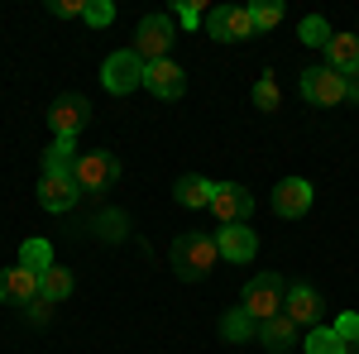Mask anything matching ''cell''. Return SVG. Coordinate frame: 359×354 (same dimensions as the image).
<instances>
[{"label":"cell","mask_w":359,"mask_h":354,"mask_svg":"<svg viewBox=\"0 0 359 354\" xmlns=\"http://www.w3.org/2000/svg\"><path fill=\"white\" fill-rule=\"evenodd\" d=\"M168 264H172V273H177L182 282H201L206 273L221 264V249H216V240H211V235L192 230V235H177V240H172Z\"/></svg>","instance_id":"obj_1"},{"label":"cell","mask_w":359,"mask_h":354,"mask_svg":"<svg viewBox=\"0 0 359 354\" xmlns=\"http://www.w3.org/2000/svg\"><path fill=\"white\" fill-rule=\"evenodd\" d=\"M48 10H53L57 20H86V5H82V0H53Z\"/></svg>","instance_id":"obj_30"},{"label":"cell","mask_w":359,"mask_h":354,"mask_svg":"<svg viewBox=\"0 0 359 354\" xmlns=\"http://www.w3.org/2000/svg\"><path fill=\"white\" fill-rule=\"evenodd\" d=\"M20 268H29V273L53 268V245H48V240H25V249H20Z\"/></svg>","instance_id":"obj_22"},{"label":"cell","mask_w":359,"mask_h":354,"mask_svg":"<svg viewBox=\"0 0 359 354\" xmlns=\"http://www.w3.org/2000/svg\"><path fill=\"white\" fill-rule=\"evenodd\" d=\"M249 25H254V34L283 25V5H278V0H259V5H249Z\"/></svg>","instance_id":"obj_25"},{"label":"cell","mask_w":359,"mask_h":354,"mask_svg":"<svg viewBox=\"0 0 359 354\" xmlns=\"http://www.w3.org/2000/svg\"><path fill=\"white\" fill-rule=\"evenodd\" d=\"M206 34L216 39V43H240L254 34L249 25V5H216L211 15H206Z\"/></svg>","instance_id":"obj_8"},{"label":"cell","mask_w":359,"mask_h":354,"mask_svg":"<svg viewBox=\"0 0 359 354\" xmlns=\"http://www.w3.org/2000/svg\"><path fill=\"white\" fill-rule=\"evenodd\" d=\"M283 311H287L297 326L316 330V326H321V292H316L311 282H292V287H287V301H283Z\"/></svg>","instance_id":"obj_13"},{"label":"cell","mask_w":359,"mask_h":354,"mask_svg":"<svg viewBox=\"0 0 359 354\" xmlns=\"http://www.w3.org/2000/svg\"><path fill=\"white\" fill-rule=\"evenodd\" d=\"M273 211L283 220L306 216V211H311V182H306V177H283L273 187Z\"/></svg>","instance_id":"obj_12"},{"label":"cell","mask_w":359,"mask_h":354,"mask_svg":"<svg viewBox=\"0 0 359 354\" xmlns=\"http://www.w3.org/2000/svg\"><path fill=\"white\" fill-rule=\"evenodd\" d=\"M0 301L5 306H29V301H39V273L29 268H0Z\"/></svg>","instance_id":"obj_14"},{"label":"cell","mask_w":359,"mask_h":354,"mask_svg":"<svg viewBox=\"0 0 359 354\" xmlns=\"http://www.w3.org/2000/svg\"><path fill=\"white\" fill-rule=\"evenodd\" d=\"M48 306H53V301H29V316H34V321H39V326H43V321H48Z\"/></svg>","instance_id":"obj_32"},{"label":"cell","mask_w":359,"mask_h":354,"mask_svg":"<svg viewBox=\"0 0 359 354\" xmlns=\"http://www.w3.org/2000/svg\"><path fill=\"white\" fill-rule=\"evenodd\" d=\"M326 67L340 77H355L359 72V34H335L326 43Z\"/></svg>","instance_id":"obj_16"},{"label":"cell","mask_w":359,"mask_h":354,"mask_svg":"<svg viewBox=\"0 0 359 354\" xmlns=\"http://www.w3.org/2000/svg\"><path fill=\"white\" fill-rule=\"evenodd\" d=\"M269 354H273V350H269Z\"/></svg>","instance_id":"obj_36"},{"label":"cell","mask_w":359,"mask_h":354,"mask_svg":"<svg viewBox=\"0 0 359 354\" xmlns=\"http://www.w3.org/2000/svg\"><path fill=\"white\" fill-rule=\"evenodd\" d=\"M355 350H359V345H355Z\"/></svg>","instance_id":"obj_35"},{"label":"cell","mask_w":359,"mask_h":354,"mask_svg":"<svg viewBox=\"0 0 359 354\" xmlns=\"http://www.w3.org/2000/svg\"><path fill=\"white\" fill-rule=\"evenodd\" d=\"M345 101H359V72H355V77H345Z\"/></svg>","instance_id":"obj_33"},{"label":"cell","mask_w":359,"mask_h":354,"mask_svg":"<svg viewBox=\"0 0 359 354\" xmlns=\"http://www.w3.org/2000/svg\"><path fill=\"white\" fill-rule=\"evenodd\" d=\"M302 96L311 106H340L345 101V77L331 67H306L302 72Z\"/></svg>","instance_id":"obj_10"},{"label":"cell","mask_w":359,"mask_h":354,"mask_svg":"<svg viewBox=\"0 0 359 354\" xmlns=\"http://www.w3.org/2000/svg\"><path fill=\"white\" fill-rule=\"evenodd\" d=\"M172 15H177V25H182V29H196V20H201V5H187V0H182V5H172Z\"/></svg>","instance_id":"obj_31"},{"label":"cell","mask_w":359,"mask_h":354,"mask_svg":"<svg viewBox=\"0 0 359 354\" xmlns=\"http://www.w3.org/2000/svg\"><path fill=\"white\" fill-rule=\"evenodd\" d=\"M211 211H216L221 225H249V216H254V196H249V187H240V182H216Z\"/></svg>","instance_id":"obj_7"},{"label":"cell","mask_w":359,"mask_h":354,"mask_svg":"<svg viewBox=\"0 0 359 354\" xmlns=\"http://www.w3.org/2000/svg\"><path fill=\"white\" fill-rule=\"evenodd\" d=\"M221 335H225V340H235V345H245V340L259 335V321L249 316L245 306H235V311H225V316H221Z\"/></svg>","instance_id":"obj_20"},{"label":"cell","mask_w":359,"mask_h":354,"mask_svg":"<svg viewBox=\"0 0 359 354\" xmlns=\"http://www.w3.org/2000/svg\"><path fill=\"white\" fill-rule=\"evenodd\" d=\"M72 177H77V187L82 191H106L120 177V163H115L111 149H91V154H77V163H72Z\"/></svg>","instance_id":"obj_6"},{"label":"cell","mask_w":359,"mask_h":354,"mask_svg":"<svg viewBox=\"0 0 359 354\" xmlns=\"http://www.w3.org/2000/svg\"><path fill=\"white\" fill-rule=\"evenodd\" d=\"M144 91H154L158 101H177V96L187 91V72H182L172 57H163V62H149V67H144Z\"/></svg>","instance_id":"obj_11"},{"label":"cell","mask_w":359,"mask_h":354,"mask_svg":"<svg viewBox=\"0 0 359 354\" xmlns=\"http://www.w3.org/2000/svg\"><path fill=\"white\" fill-rule=\"evenodd\" d=\"M77 163V139H53L43 154V172H72Z\"/></svg>","instance_id":"obj_21"},{"label":"cell","mask_w":359,"mask_h":354,"mask_svg":"<svg viewBox=\"0 0 359 354\" xmlns=\"http://www.w3.org/2000/svg\"><path fill=\"white\" fill-rule=\"evenodd\" d=\"M283 301H287L283 278H278V273H259V278H249V282H245V297H240V306H245L249 316L264 326V321L283 316Z\"/></svg>","instance_id":"obj_2"},{"label":"cell","mask_w":359,"mask_h":354,"mask_svg":"<svg viewBox=\"0 0 359 354\" xmlns=\"http://www.w3.org/2000/svg\"><path fill=\"white\" fill-rule=\"evenodd\" d=\"M216 249H221V259H230V264H249L259 254V235L249 225H221L216 230Z\"/></svg>","instance_id":"obj_15"},{"label":"cell","mask_w":359,"mask_h":354,"mask_svg":"<svg viewBox=\"0 0 359 354\" xmlns=\"http://www.w3.org/2000/svg\"><path fill=\"white\" fill-rule=\"evenodd\" d=\"M306 354H350V345L331 326H316V330H306Z\"/></svg>","instance_id":"obj_23"},{"label":"cell","mask_w":359,"mask_h":354,"mask_svg":"<svg viewBox=\"0 0 359 354\" xmlns=\"http://www.w3.org/2000/svg\"><path fill=\"white\" fill-rule=\"evenodd\" d=\"M172 39H177V25L168 20V15H144L135 29V53L144 62H163L168 48H172Z\"/></svg>","instance_id":"obj_4"},{"label":"cell","mask_w":359,"mask_h":354,"mask_svg":"<svg viewBox=\"0 0 359 354\" xmlns=\"http://www.w3.org/2000/svg\"><path fill=\"white\" fill-rule=\"evenodd\" d=\"M144 57L135 53V48H120V53L106 57V67H101V86L111 91V96H130L135 86H144Z\"/></svg>","instance_id":"obj_3"},{"label":"cell","mask_w":359,"mask_h":354,"mask_svg":"<svg viewBox=\"0 0 359 354\" xmlns=\"http://www.w3.org/2000/svg\"><path fill=\"white\" fill-rule=\"evenodd\" d=\"M86 25L91 29H111L115 25V5L111 0H91V5H86Z\"/></svg>","instance_id":"obj_28"},{"label":"cell","mask_w":359,"mask_h":354,"mask_svg":"<svg viewBox=\"0 0 359 354\" xmlns=\"http://www.w3.org/2000/svg\"><path fill=\"white\" fill-rule=\"evenodd\" d=\"M254 106H259V110H278V82H273V72H264V77H259V86H254Z\"/></svg>","instance_id":"obj_27"},{"label":"cell","mask_w":359,"mask_h":354,"mask_svg":"<svg viewBox=\"0 0 359 354\" xmlns=\"http://www.w3.org/2000/svg\"><path fill=\"white\" fill-rule=\"evenodd\" d=\"M172 196H177V206H187V211H206V206H211V196H216V182H206V177L187 172V177H177Z\"/></svg>","instance_id":"obj_17"},{"label":"cell","mask_w":359,"mask_h":354,"mask_svg":"<svg viewBox=\"0 0 359 354\" xmlns=\"http://www.w3.org/2000/svg\"><path fill=\"white\" fill-rule=\"evenodd\" d=\"M72 287H77V282H72V273H67V268H57V264L39 273V297H43V301H53V306L72 297Z\"/></svg>","instance_id":"obj_19"},{"label":"cell","mask_w":359,"mask_h":354,"mask_svg":"<svg viewBox=\"0 0 359 354\" xmlns=\"http://www.w3.org/2000/svg\"><path fill=\"white\" fill-rule=\"evenodd\" d=\"M91 230H96V235H101V240H125V230H130V216H125V211H101V216L91 220Z\"/></svg>","instance_id":"obj_24"},{"label":"cell","mask_w":359,"mask_h":354,"mask_svg":"<svg viewBox=\"0 0 359 354\" xmlns=\"http://www.w3.org/2000/svg\"><path fill=\"white\" fill-rule=\"evenodd\" d=\"M86 120H91V101L77 96V91H62L53 106H48V130H53V139H77L86 130Z\"/></svg>","instance_id":"obj_5"},{"label":"cell","mask_w":359,"mask_h":354,"mask_svg":"<svg viewBox=\"0 0 359 354\" xmlns=\"http://www.w3.org/2000/svg\"><path fill=\"white\" fill-rule=\"evenodd\" d=\"M77 196H82V187H77L72 172H43V182H39V206H43V211L62 216V211L77 206Z\"/></svg>","instance_id":"obj_9"},{"label":"cell","mask_w":359,"mask_h":354,"mask_svg":"<svg viewBox=\"0 0 359 354\" xmlns=\"http://www.w3.org/2000/svg\"><path fill=\"white\" fill-rule=\"evenodd\" d=\"M331 330L340 335V340H345V345H350V350L359 345V316H355V311H345V316H340V321H335Z\"/></svg>","instance_id":"obj_29"},{"label":"cell","mask_w":359,"mask_h":354,"mask_svg":"<svg viewBox=\"0 0 359 354\" xmlns=\"http://www.w3.org/2000/svg\"><path fill=\"white\" fill-rule=\"evenodd\" d=\"M297 330H302V326L283 311V316H273V321H264V326H259V340H264L273 354H287V345H297Z\"/></svg>","instance_id":"obj_18"},{"label":"cell","mask_w":359,"mask_h":354,"mask_svg":"<svg viewBox=\"0 0 359 354\" xmlns=\"http://www.w3.org/2000/svg\"><path fill=\"white\" fill-rule=\"evenodd\" d=\"M297 34H302V43H311V48H326V43H331V39H335V29L326 25L321 15H306V20H302V29H297Z\"/></svg>","instance_id":"obj_26"},{"label":"cell","mask_w":359,"mask_h":354,"mask_svg":"<svg viewBox=\"0 0 359 354\" xmlns=\"http://www.w3.org/2000/svg\"><path fill=\"white\" fill-rule=\"evenodd\" d=\"M350 354H359V350H350Z\"/></svg>","instance_id":"obj_34"}]
</instances>
